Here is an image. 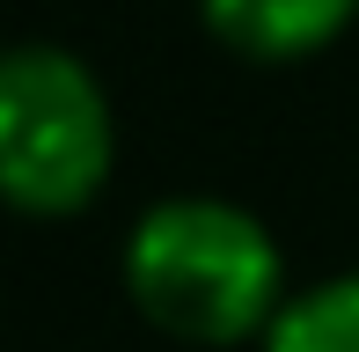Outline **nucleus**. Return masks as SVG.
Segmentation results:
<instances>
[{
	"label": "nucleus",
	"instance_id": "1",
	"mask_svg": "<svg viewBox=\"0 0 359 352\" xmlns=\"http://www.w3.org/2000/svg\"><path fill=\"white\" fill-rule=\"evenodd\" d=\"M125 294L176 345L271 338L286 316V257L235 198H161L125 235Z\"/></svg>",
	"mask_w": 359,
	"mask_h": 352
},
{
	"label": "nucleus",
	"instance_id": "2",
	"mask_svg": "<svg viewBox=\"0 0 359 352\" xmlns=\"http://www.w3.org/2000/svg\"><path fill=\"white\" fill-rule=\"evenodd\" d=\"M118 118L88 59L67 44H15L0 67V184L22 213H81L110 184Z\"/></svg>",
	"mask_w": 359,
	"mask_h": 352
},
{
	"label": "nucleus",
	"instance_id": "3",
	"mask_svg": "<svg viewBox=\"0 0 359 352\" xmlns=\"http://www.w3.org/2000/svg\"><path fill=\"white\" fill-rule=\"evenodd\" d=\"M198 15L227 52L286 67V59H308L330 37H345L359 0H198Z\"/></svg>",
	"mask_w": 359,
	"mask_h": 352
},
{
	"label": "nucleus",
	"instance_id": "4",
	"mask_svg": "<svg viewBox=\"0 0 359 352\" xmlns=\"http://www.w3.org/2000/svg\"><path fill=\"white\" fill-rule=\"evenodd\" d=\"M264 352H359V271L301 286L271 323Z\"/></svg>",
	"mask_w": 359,
	"mask_h": 352
}]
</instances>
